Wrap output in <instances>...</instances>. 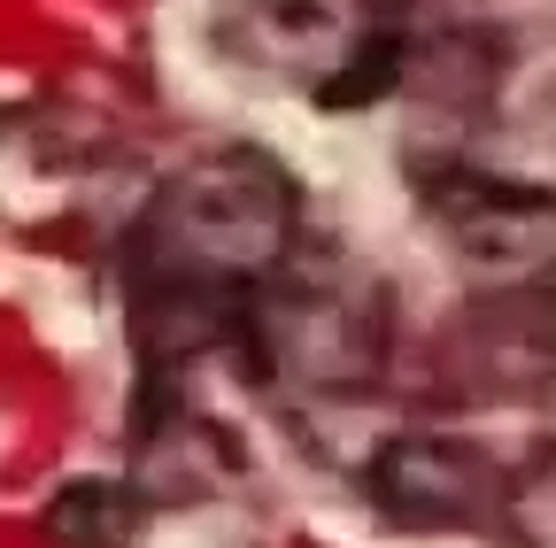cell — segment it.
<instances>
[{
  "instance_id": "6da1fadb",
  "label": "cell",
  "mask_w": 556,
  "mask_h": 548,
  "mask_svg": "<svg viewBox=\"0 0 556 548\" xmlns=\"http://www.w3.org/2000/svg\"><path fill=\"white\" fill-rule=\"evenodd\" d=\"M302 247V186L263 148H208L131 225L124 279L148 364H186L248 332V309Z\"/></svg>"
},
{
  "instance_id": "7a4b0ae2",
  "label": "cell",
  "mask_w": 556,
  "mask_h": 548,
  "mask_svg": "<svg viewBox=\"0 0 556 548\" xmlns=\"http://www.w3.org/2000/svg\"><path fill=\"white\" fill-rule=\"evenodd\" d=\"M217 47L309 101H371L402 71L394 0H217Z\"/></svg>"
},
{
  "instance_id": "3957f363",
  "label": "cell",
  "mask_w": 556,
  "mask_h": 548,
  "mask_svg": "<svg viewBox=\"0 0 556 548\" xmlns=\"http://www.w3.org/2000/svg\"><path fill=\"white\" fill-rule=\"evenodd\" d=\"M240 348L263 379L294 386V394H356L387 364V302L340 263H294L263 286L248 309Z\"/></svg>"
},
{
  "instance_id": "277c9868",
  "label": "cell",
  "mask_w": 556,
  "mask_h": 548,
  "mask_svg": "<svg viewBox=\"0 0 556 548\" xmlns=\"http://www.w3.org/2000/svg\"><path fill=\"white\" fill-rule=\"evenodd\" d=\"M426 201L471 270V309H556V193L486 170H441Z\"/></svg>"
},
{
  "instance_id": "5b68a950",
  "label": "cell",
  "mask_w": 556,
  "mask_h": 548,
  "mask_svg": "<svg viewBox=\"0 0 556 548\" xmlns=\"http://www.w3.org/2000/svg\"><path fill=\"white\" fill-rule=\"evenodd\" d=\"M371 495L402 525H503L510 471L486 463V448H471V441L402 433L371 463Z\"/></svg>"
},
{
  "instance_id": "8992f818",
  "label": "cell",
  "mask_w": 556,
  "mask_h": 548,
  "mask_svg": "<svg viewBox=\"0 0 556 548\" xmlns=\"http://www.w3.org/2000/svg\"><path fill=\"white\" fill-rule=\"evenodd\" d=\"M47 540L54 548H131L139 540V502L109 479H78L47 502Z\"/></svg>"
}]
</instances>
